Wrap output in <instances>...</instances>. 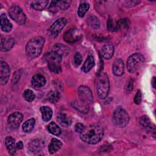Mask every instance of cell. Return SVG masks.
<instances>
[{"label":"cell","instance_id":"obj_44","mask_svg":"<svg viewBox=\"0 0 156 156\" xmlns=\"http://www.w3.org/2000/svg\"><path fill=\"white\" fill-rule=\"evenodd\" d=\"M16 147L18 149H22L23 148V143L21 141H20L16 143Z\"/></svg>","mask_w":156,"mask_h":156},{"label":"cell","instance_id":"obj_25","mask_svg":"<svg viewBox=\"0 0 156 156\" xmlns=\"http://www.w3.org/2000/svg\"><path fill=\"white\" fill-rule=\"evenodd\" d=\"M94 60L92 55H88L82 66V71L84 73L89 72L94 66Z\"/></svg>","mask_w":156,"mask_h":156},{"label":"cell","instance_id":"obj_13","mask_svg":"<svg viewBox=\"0 0 156 156\" xmlns=\"http://www.w3.org/2000/svg\"><path fill=\"white\" fill-rule=\"evenodd\" d=\"M15 44L14 39L9 36H1L0 48L2 51H8L11 49Z\"/></svg>","mask_w":156,"mask_h":156},{"label":"cell","instance_id":"obj_2","mask_svg":"<svg viewBox=\"0 0 156 156\" xmlns=\"http://www.w3.org/2000/svg\"><path fill=\"white\" fill-rule=\"evenodd\" d=\"M44 44V38L40 36L31 38L26 46V52L27 56L32 58L37 57L41 52Z\"/></svg>","mask_w":156,"mask_h":156},{"label":"cell","instance_id":"obj_39","mask_svg":"<svg viewBox=\"0 0 156 156\" xmlns=\"http://www.w3.org/2000/svg\"><path fill=\"white\" fill-rule=\"evenodd\" d=\"M141 99H142L141 93L140 90H138V91L136 92V93L135 94V97H134V102L136 104H140L141 102Z\"/></svg>","mask_w":156,"mask_h":156},{"label":"cell","instance_id":"obj_23","mask_svg":"<svg viewBox=\"0 0 156 156\" xmlns=\"http://www.w3.org/2000/svg\"><path fill=\"white\" fill-rule=\"evenodd\" d=\"M62 146V142L57 138H52L49 144L48 151L51 154H54L58 151Z\"/></svg>","mask_w":156,"mask_h":156},{"label":"cell","instance_id":"obj_9","mask_svg":"<svg viewBox=\"0 0 156 156\" xmlns=\"http://www.w3.org/2000/svg\"><path fill=\"white\" fill-rule=\"evenodd\" d=\"M80 30L76 28H72L65 32L63 38L68 43H74L81 38Z\"/></svg>","mask_w":156,"mask_h":156},{"label":"cell","instance_id":"obj_26","mask_svg":"<svg viewBox=\"0 0 156 156\" xmlns=\"http://www.w3.org/2000/svg\"><path fill=\"white\" fill-rule=\"evenodd\" d=\"M48 1H34L31 3V7L36 10H43L48 5Z\"/></svg>","mask_w":156,"mask_h":156},{"label":"cell","instance_id":"obj_16","mask_svg":"<svg viewBox=\"0 0 156 156\" xmlns=\"http://www.w3.org/2000/svg\"><path fill=\"white\" fill-rule=\"evenodd\" d=\"M46 82V78L41 74L34 75L31 80V84L34 88H41L45 85Z\"/></svg>","mask_w":156,"mask_h":156},{"label":"cell","instance_id":"obj_20","mask_svg":"<svg viewBox=\"0 0 156 156\" xmlns=\"http://www.w3.org/2000/svg\"><path fill=\"white\" fill-rule=\"evenodd\" d=\"M5 143L9 154L12 155H14L16 152V149L17 148L16 144L15 143V141L14 138H12V136L6 137Z\"/></svg>","mask_w":156,"mask_h":156},{"label":"cell","instance_id":"obj_38","mask_svg":"<svg viewBox=\"0 0 156 156\" xmlns=\"http://www.w3.org/2000/svg\"><path fill=\"white\" fill-rule=\"evenodd\" d=\"M133 80L130 79L127 82V84H126V85L125 87V91H126V92L127 93H129L130 92H131L133 90Z\"/></svg>","mask_w":156,"mask_h":156},{"label":"cell","instance_id":"obj_37","mask_svg":"<svg viewBox=\"0 0 156 156\" xmlns=\"http://www.w3.org/2000/svg\"><path fill=\"white\" fill-rule=\"evenodd\" d=\"M82 61V55L79 52H76L74 56V64L76 66H79L80 65Z\"/></svg>","mask_w":156,"mask_h":156},{"label":"cell","instance_id":"obj_31","mask_svg":"<svg viewBox=\"0 0 156 156\" xmlns=\"http://www.w3.org/2000/svg\"><path fill=\"white\" fill-rule=\"evenodd\" d=\"M88 25L94 29H98L100 27V22L99 19L94 15H91L88 18Z\"/></svg>","mask_w":156,"mask_h":156},{"label":"cell","instance_id":"obj_1","mask_svg":"<svg viewBox=\"0 0 156 156\" xmlns=\"http://www.w3.org/2000/svg\"><path fill=\"white\" fill-rule=\"evenodd\" d=\"M104 130L102 127L99 124H91L85 127L80 133V139L88 144H94L99 143L102 138Z\"/></svg>","mask_w":156,"mask_h":156},{"label":"cell","instance_id":"obj_41","mask_svg":"<svg viewBox=\"0 0 156 156\" xmlns=\"http://www.w3.org/2000/svg\"><path fill=\"white\" fill-rule=\"evenodd\" d=\"M21 74V70H18L15 73H14L13 76V79H12L13 83H16L18 81V80L20 78Z\"/></svg>","mask_w":156,"mask_h":156},{"label":"cell","instance_id":"obj_12","mask_svg":"<svg viewBox=\"0 0 156 156\" xmlns=\"http://www.w3.org/2000/svg\"><path fill=\"white\" fill-rule=\"evenodd\" d=\"M10 69L8 64L4 62H0V82L2 85H5L7 82L10 77Z\"/></svg>","mask_w":156,"mask_h":156},{"label":"cell","instance_id":"obj_29","mask_svg":"<svg viewBox=\"0 0 156 156\" xmlns=\"http://www.w3.org/2000/svg\"><path fill=\"white\" fill-rule=\"evenodd\" d=\"M60 98V94L58 91L56 90H52L48 92L46 98L48 101L52 103H55L57 102Z\"/></svg>","mask_w":156,"mask_h":156},{"label":"cell","instance_id":"obj_6","mask_svg":"<svg viewBox=\"0 0 156 156\" xmlns=\"http://www.w3.org/2000/svg\"><path fill=\"white\" fill-rule=\"evenodd\" d=\"M113 122L118 127H126L129 121V116L127 112L121 107L117 108L113 114Z\"/></svg>","mask_w":156,"mask_h":156},{"label":"cell","instance_id":"obj_4","mask_svg":"<svg viewBox=\"0 0 156 156\" xmlns=\"http://www.w3.org/2000/svg\"><path fill=\"white\" fill-rule=\"evenodd\" d=\"M109 90L110 82L108 75L105 73H100L96 83V91L98 96L101 99L106 98L108 94Z\"/></svg>","mask_w":156,"mask_h":156},{"label":"cell","instance_id":"obj_32","mask_svg":"<svg viewBox=\"0 0 156 156\" xmlns=\"http://www.w3.org/2000/svg\"><path fill=\"white\" fill-rule=\"evenodd\" d=\"M129 24H130V21L129 19L127 18L121 19L118 21H117L116 24H115V30L128 28Z\"/></svg>","mask_w":156,"mask_h":156},{"label":"cell","instance_id":"obj_11","mask_svg":"<svg viewBox=\"0 0 156 156\" xmlns=\"http://www.w3.org/2000/svg\"><path fill=\"white\" fill-rule=\"evenodd\" d=\"M78 95L80 100L88 104L93 101V93L91 90L87 86L81 85L78 88Z\"/></svg>","mask_w":156,"mask_h":156},{"label":"cell","instance_id":"obj_34","mask_svg":"<svg viewBox=\"0 0 156 156\" xmlns=\"http://www.w3.org/2000/svg\"><path fill=\"white\" fill-rule=\"evenodd\" d=\"M23 97L27 101L31 102L35 99V95L33 91L30 89H27L23 92Z\"/></svg>","mask_w":156,"mask_h":156},{"label":"cell","instance_id":"obj_35","mask_svg":"<svg viewBox=\"0 0 156 156\" xmlns=\"http://www.w3.org/2000/svg\"><path fill=\"white\" fill-rule=\"evenodd\" d=\"M71 3V1H57L58 7L61 10H66L68 9Z\"/></svg>","mask_w":156,"mask_h":156},{"label":"cell","instance_id":"obj_27","mask_svg":"<svg viewBox=\"0 0 156 156\" xmlns=\"http://www.w3.org/2000/svg\"><path fill=\"white\" fill-rule=\"evenodd\" d=\"M35 124V119L33 118L27 120L23 125V130L25 133L30 132L34 128Z\"/></svg>","mask_w":156,"mask_h":156},{"label":"cell","instance_id":"obj_21","mask_svg":"<svg viewBox=\"0 0 156 156\" xmlns=\"http://www.w3.org/2000/svg\"><path fill=\"white\" fill-rule=\"evenodd\" d=\"M1 28L3 32H9L12 30V25L9 21L7 16L5 13L1 15Z\"/></svg>","mask_w":156,"mask_h":156},{"label":"cell","instance_id":"obj_5","mask_svg":"<svg viewBox=\"0 0 156 156\" xmlns=\"http://www.w3.org/2000/svg\"><path fill=\"white\" fill-rule=\"evenodd\" d=\"M144 58L140 53H134L131 55L127 61V69L130 73H133L140 69L143 65Z\"/></svg>","mask_w":156,"mask_h":156},{"label":"cell","instance_id":"obj_3","mask_svg":"<svg viewBox=\"0 0 156 156\" xmlns=\"http://www.w3.org/2000/svg\"><path fill=\"white\" fill-rule=\"evenodd\" d=\"M62 58V56L53 51L46 52L44 56V60L48 64L49 69L51 72L56 74L61 72Z\"/></svg>","mask_w":156,"mask_h":156},{"label":"cell","instance_id":"obj_45","mask_svg":"<svg viewBox=\"0 0 156 156\" xmlns=\"http://www.w3.org/2000/svg\"><path fill=\"white\" fill-rule=\"evenodd\" d=\"M151 85L154 88H155V77H153L151 80Z\"/></svg>","mask_w":156,"mask_h":156},{"label":"cell","instance_id":"obj_18","mask_svg":"<svg viewBox=\"0 0 156 156\" xmlns=\"http://www.w3.org/2000/svg\"><path fill=\"white\" fill-rule=\"evenodd\" d=\"M73 106L77 111L80 112L82 113H87L89 111L88 104L80 100H77L73 102Z\"/></svg>","mask_w":156,"mask_h":156},{"label":"cell","instance_id":"obj_36","mask_svg":"<svg viewBox=\"0 0 156 156\" xmlns=\"http://www.w3.org/2000/svg\"><path fill=\"white\" fill-rule=\"evenodd\" d=\"M58 10V7L57 4V1H51L49 7V10L52 13H55Z\"/></svg>","mask_w":156,"mask_h":156},{"label":"cell","instance_id":"obj_24","mask_svg":"<svg viewBox=\"0 0 156 156\" xmlns=\"http://www.w3.org/2000/svg\"><path fill=\"white\" fill-rule=\"evenodd\" d=\"M40 112L42 116V119L47 122L51 119L52 116V109L48 106H42L40 108Z\"/></svg>","mask_w":156,"mask_h":156},{"label":"cell","instance_id":"obj_7","mask_svg":"<svg viewBox=\"0 0 156 156\" xmlns=\"http://www.w3.org/2000/svg\"><path fill=\"white\" fill-rule=\"evenodd\" d=\"M9 14L10 17L20 25L25 24L27 18L26 14L17 5H12L9 9Z\"/></svg>","mask_w":156,"mask_h":156},{"label":"cell","instance_id":"obj_17","mask_svg":"<svg viewBox=\"0 0 156 156\" xmlns=\"http://www.w3.org/2000/svg\"><path fill=\"white\" fill-rule=\"evenodd\" d=\"M57 119L58 123L63 127H68L71 126L72 120L69 116L65 113H60L57 116Z\"/></svg>","mask_w":156,"mask_h":156},{"label":"cell","instance_id":"obj_28","mask_svg":"<svg viewBox=\"0 0 156 156\" xmlns=\"http://www.w3.org/2000/svg\"><path fill=\"white\" fill-rule=\"evenodd\" d=\"M43 147V143L40 140H34L29 144V149L34 152H39Z\"/></svg>","mask_w":156,"mask_h":156},{"label":"cell","instance_id":"obj_10","mask_svg":"<svg viewBox=\"0 0 156 156\" xmlns=\"http://www.w3.org/2000/svg\"><path fill=\"white\" fill-rule=\"evenodd\" d=\"M23 119V115L18 112H16L10 114L7 119V123L9 127L12 129H16L19 127L20 124Z\"/></svg>","mask_w":156,"mask_h":156},{"label":"cell","instance_id":"obj_15","mask_svg":"<svg viewBox=\"0 0 156 156\" xmlns=\"http://www.w3.org/2000/svg\"><path fill=\"white\" fill-rule=\"evenodd\" d=\"M113 73L115 76H121L124 71V62L121 58H116L112 66Z\"/></svg>","mask_w":156,"mask_h":156},{"label":"cell","instance_id":"obj_19","mask_svg":"<svg viewBox=\"0 0 156 156\" xmlns=\"http://www.w3.org/2000/svg\"><path fill=\"white\" fill-rule=\"evenodd\" d=\"M52 51L62 57L66 56L69 53V48L61 43H57L54 44L52 47Z\"/></svg>","mask_w":156,"mask_h":156},{"label":"cell","instance_id":"obj_40","mask_svg":"<svg viewBox=\"0 0 156 156\" xmlns=\"http://www.w3.org/2000/svg\"><path fill=\"white\" fill-rule=\"evenodd\" d=\"M126 5L127 7H134L135 5H137L138 4L140 3V1H132V0H129V1H126L124 2Z\"/></svg>","mask_w":156,"mask_h":156},{"label":"cell","instance_id":"obj_22","mask_svg":"<svg viewBox=\"0 0 156 156\" xmlns=\"http://www.w3.org/2000/svg\"><path fill=\"white\" fill-rule=\"evenodd\" d=\"M114 46L112 44L104 45L102 49V55L104 58L108 60L110 59L113 54Z\"/></svg>","mask_w":156,"mask_h":156},{"label":"cell","instance_id":"obj_43","mask_svg":"<svg viewBox=\"0 0 156 156\" xmlns=\"http://www.w3.org/2000/svg\"><path fill=\"white\" fill-rule=\"evenodd\" d=\"M107 27L109 30H111V31L115 30V26L113 25V22L112 19L109 18V20H108V22L107 23Z\"/></svg>","mask_w":156,"mask_h":156},{"label":"cell","instance_id":"obj_14","mask_svg":"<svg viewBox=\"0 0 156 156\" xmlns=\"http://www.w3.org/2000/svg\"><path fill=\"white\" fill-rule=\"evenodd\" d=\"M140 123L142 127L148 132H153L154 133L155 132V127L154 124L152 123V121L146 115H143L140 118Z\"/></svg>","mask_w":156,"mask_h":156},{"label":"cell","instance_id":"obj_33","mask_svg":"<svg viewBox=\"0 0 156 156\" xmlns=\"http://www.w3.org/2000/svg\"><path fill=\"white\" fill-rule=\"evenodd\" d=\"M90 9V5L87 2L81 3L77 10V14L80 17H83Z\"/></svg>","mask_w":156,"mask_h":156},{"label":"cell","instance_id":"obj_42","mask_svg":"<svg viewBox=\"0 0 156 156\" xmlns=\"http://www.w3.org/2000/svg\"><path fill=\"white\" fill-rule=\"evenodd\" d=\"M84 128H85L84 125H83V124H82V123H80V122H78V123H77V124L75 125V130H76V132H79V133H80L83 131V130L84 129Z\"/></svg>","mask_w":156,"mask_h":156},{"label":"cell","instance_id":"obj_8","mask_svg":"<svg viewBox=\"0 0 156 156\" xmlns=\"http://www.w3.org/2000/svg\"><path fill=\"white\" fill-rule=\"evenodd\" d=\"M66 23L67 21L65 18H60L58 20H57L52 24V25L51 26L49 30L50 35L53 38L56 37L62 31L63 28L65 26Z\"/></svg>","mask_w":156,"mask_h":156},{"label":"cell","instance_id":"obj_30","mask_svg":"<svg viewBox=\"0 0 156 156\" xmlns=\"http://www.w3.org/2000/svg\"><path fill=\"white\" fill-rule=\"evenodd\" d=\"M48 130L49 133L55 136H58L61 133L60 128L54 122H51L49 123V124L48 126Z\"/></svg>","mask_w":156,"mask_h":156}]
</instances>
